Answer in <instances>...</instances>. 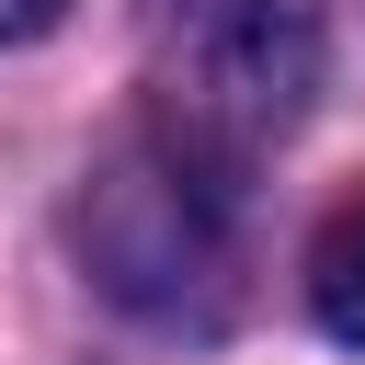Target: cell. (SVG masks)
Here are the masks:
<instances>
[{"instance_id":"obj_1","label":"cell","mask_w":365,"mask_h":365,"mask_svg":"<svg viewBox=\"0 0 365 365\" xmlns=\"http://www.w3.org/2000/svg\"><path fill=\"white\" fill-rule=\"evenodd\" d=\"M80 262L114 308L160 319V331H205L240 285V182L228 148L194 125H137L91 182H80Z\"/></svg>"},{"instance_id":"obj_2","label":"cell","mask_w":365,"mask_h":365,"mask_svg":"<svg viewBox=\"0 0 365 365\" xmlns=\"http://www.w3.org/2000/svg\"><path fill=\"white\" fill-rule=\"evenodd\" d=\"M160 114L217 137L228 160L308 114L319 91V0H160Z\"/></svg>"},{"instance_id":"obj_3","label":"cell","mask_w":365,"mask_h":365,"mask_svg":"<svg viewBox=\"0 0 365 365\" xmlns=\"http://www.w3.org/2000/svg\"><path fill=\"white\" fill-rule=\"evenodd\" d=\"M308 297H319V319L365 354V194L319 228V251H308Z\"/></svg>"},{"instance_id":"obj_4","label":"cell","mask_w":365,"mask_h":365,"mask_svg":"<svg viewBox=\"0 0 365 365\" xmlns=\"http://www.w3.org/2000/svg\"><path fill=\"white\" fill-rule=\"evenodd\" d=\"M57 11H68V0H0V46H11V34H46Z\"/></svg>"}]
</instances>
